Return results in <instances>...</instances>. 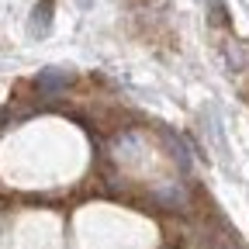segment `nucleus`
Returning <instances> with one entry per match:
<instances>
[{
    "label": "nucleus",
    "mask_w": 249,
    "mask_h": 249,
    "mask_svg": "<svg viewBox=\"0 0 249 249\" xmlns=\"http://www.w3.org/2000/svg\"><path fill=\"white\" fill-rule=\"evenodd\" d=\"M70 70H62V66H49L38 73V93H45V97H52V93H59L62 87H70Z\"/></svg>",
    "instance_id": "f257e3e1"
},
{
    "label": "nucleus",
    "mask_w": 249,
    "mask_h": 249,
    "mask_svg": "<svg viewBox=\"0 0 249 249\" xmlns=\"http://www.w3.org/2000/svg\"><path fill=\"white\" fill-rule=\"evenodd\" d=\"M52 31V0H38L35 11H31V35L45 38Z\"/></svg>",
    "instance_id": "f03ea898"
},
{
    "label": "nucleus",
    "mask_w": 249,
    "mask_h": 249,
    "mask_svg": "<svg viewBox=\"0 0 249 249\" xmlns=\"http://www.w3.org/2000/svg\"><path fill=\"white\" fill-rule=\"evenodd\" d=\"M208 7H211V24H229L225 0H208Z\"/></svg>",
    "instance_id": "7ed1b4c3"
}]
</instances>
